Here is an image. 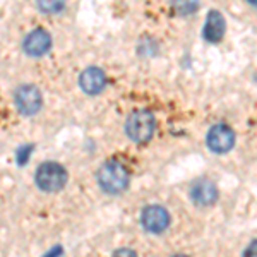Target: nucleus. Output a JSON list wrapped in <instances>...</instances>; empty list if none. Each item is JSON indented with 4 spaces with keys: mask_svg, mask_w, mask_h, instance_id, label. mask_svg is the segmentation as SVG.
Here are the masks:
<instances>
[{
    "mask_svg": "<svg viewBox=\"0 0 257 257\" xmlns=\"http://www.w3.org/2000/svg\"><path fill=\"white\" fill-rule=\"evenodd\" d=\"M156 131V118L149 110H136L127 117L125 134L136 144H146Z\"/></svg>",
    "mask_w": 257,
    "mask_h": 257,
    "instance_id": "2",
    "label": "nucleus"
},
{
    "mask_svg": "<svg viewBox=\"0 0 257 257\" xmlns=\"http://www.w3.org/2000/svg\"><path fill=\"white\" fill-rule=\"evenodd\" d=\"M243 257H257V240L248 243L247 248L243 250Z\"/></svg>",
    "mask_w": 257,
    "mask_h": 257,
    "instance_id": "13",
    "label": "nucleus"
},
{
    "mask_svg": "<svg viewBox=\"0 0 257 257\" xmlns=\"http://www.w3.org/2000/svg\"><path fill=\"white\" fill-rule=\"evenodd\" d=\"M141 225L149 233H163L170 226V214L163 206L151 204L141 213Z\"/></svg>",
    "mask_w": 257,
    "mask_h": 257,
    "instance_id": "6",
    "label": "nucleus"
},
{
    "mask_svg": "<svg viewBox=\"0 0 257 257\" xmlns=\"http://www.w3.org/2000/svg\"><path fill=\"white\" fill-rule=\"evenodd\" d=\"M14 103L21 115L31 117V115H36L41 110V106H43V96H41L40 89L36 86L24 84L16 89Z\"/></svg>",
    "mask_w": 257,
    "mask_h": 257,
    "instance_id": "4",
    "label": "nucleus"
},
{
    "mask_svg": "<svg viewBox=\"0 0 257 257\" xmlns=\"http://www.w3.org/2000/svg\"><path fill=\"white\" fill-rule=\"evenodd\" d=\"M35 184L38 185L40 190L48 194L59 192L67 184V172L59 163L47 161V163L40 165L35 173Z\"/></svg>",
    "mask_w": 257,
    "mask_h": 257,
    "instance_id": "3",
    "label": "nucleus"
},
{
    "mask_svg": "<svg viewBox=\"0 0 257 257\" xmlns=\"http://www.w3.org/2000/svg\"><path fill=\"white\" fill-rule=\"evenodd\" d=\"M67 0H36V7L43 14H59L65 9Z\"/></svg>",
    "mask_w": 257,
    "mask_h": 257,
    "instance_id": "12",
    "label": "nucleus"
},
{
    "mask_svg": "<svg viewBox=\"0 0 257 257\" xmlns=\"http://www.w3.org/2000/svg\"><path fill=\"white\" fill-rule=\"evenodd\" d=\"M173 257H187V255H184V254H177V255H173Z\"/></svg>",
    "mask_w": 257,
    "mask_h": 257,
    "instance_id": "16",
    "label": "nucleus"
},
{
    "mask_svg": "<svg viewBox=\"0 0 257 257\" xmlns=\"http://www.w3.org/2000/svg\"><path fill=\"white\" fill-rule=\"evenodd\" d=\"M245 2H247V4H250L252 7H255V9H257V0H245Z\"/></svg>",
    "mask_w": 257,
    "mask_h": 257,
    "instance_id": "15",
    "label": "nucleus"
},
{
    "mask_svg": "<svg viewBox=\"0 0 257 257\" xmlns=\"http://www.w3.org/2000/svg\"><path fill=\"white\" fill-rule=\"evenodd\" d=\"M206 143H208L209 151L216 155H225L235 146V132L225 123H216L209 128Z\"/></svg>",
    "mask_w": 257,
    "mask_h": 257,
    "instance_id": "5",
    "label": "nucleus"
},
{
    "mask_svg": "<svg viewBox=\"0 0 257 257\" xmlns=\"http://www.w3.org/2000/svg\"><path fill=\"white\" fill-rule=\"evenodd\" d=\"M226 31V23L225 18L219 11H209L208 18H206L204 28H202V36L209 43H218L223 40Z\"/></svg>",
    "mask_w": 257,
    "mask_h": 257,
    "instance_id": "9",
    "label": "nucleus"
},
{
    "mask_svg": "<svg viewBox=\"0 0 257 257\" xmlns=\"http://www.w3.org/2000/svg\"><path fill=\"white\" fill-rule=\"evenodd\" d=\"M170 4L178 16H192L199 9V0H170Z\"/></svg>",
    "mask_w": 257,
    "mask_h": 257,
    "instance_id": "11",
    "label": "nucleus"
},
{
    "mask_svg": "<svg viewBox=\"0 0 257 257\" xmlns=\"http://www.w3.org/2000/svg\"><path fill=\"white\" fill-rule=\"evenodd\" d=\"M52 48V36L47 30L43 28H36L31 33H28V36L23 41V50L28 57H43L45 53L50 52Z\"/></svg>",
    "mask_w": 257,
    "mask_h": 257,
    "instance_id": "7",
    "label": "nucleus"
},
{
    "mask_svg": "<svg viewBox=\"0 0 257 257\" xmlns=\"http://www.w3.org/2000/svg\"><path fill=\"white\" fill-rule=\"evenodd\" d=\"M111 257H138V255H136V252L131 250V248H118V250H115V254Z\"/></svg>",
    "mask_w": 257,
    "mask_h": 257,
    "instance_id": "14",
    "label": "nucleus"
},
{
    "mask_svg": "<svg viewBox=\"0 0 257 257\" xmlns=\"http://www.w3.org/2000/svg\"><path fill=\"white\" fill-rule=\"evenodd\" d=\"M106 86V76L99 67H88L79 76V88L89 96H96Z\"/></svg>",
    "mask_w": 257,
    "mask_h": 257,
    "instance_id": "8",
    "label": "nucleus"
},
{
    "mask_svg": "<svg viewBox=\"0 0 257 257\" xmlns=\"http://www.w3.org/2000/svg\"><path fill=\"white\" fill-rule=\"evenodd\" d=\"M190 199L196 202L197 206L208 208L213 206L218 199V189L211 180H199L190 187Z\"/></svg>",
    "mask_w": 257,
    "mask_h": 257,
    "instance_id": "10",
    "label": "nucleus"
},
{
    "mask_svg": "<svg viewBox=\"0 0 257 257\" xmlns=\"http://www.w3.org/2000/svg\"><path fill=\"white\" fill-rule=\"evenodd\" d=\"M98 184L103 192L118 196L128 187V172L120 161L110 160L98 170Z\"/></svg>",
    "mask_w": 257,
    "mask_h": 257,
    "instance_id": "1",
    "label": "nucleus"
}]
</instances>
